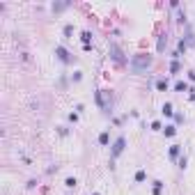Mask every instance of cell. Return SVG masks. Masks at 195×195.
Masks as SVG:
<instances>
[{
  "label": "cell",
  "instance_id": "1",
  "mask_svg": "<svg viewBox=\"0 0 195 195\" xmlns=\"http://www.w3.org/2000/svg\"><path fill=\"white\" fill-rule=\"evenodd\" d=\"M149 64H151V55L138 53V55H133V57H131V67H133V71H145Z\"/></svg>",
  "mask_w": 195,
  "mask_h": 195
},
{
  "label": "cell",
  "instance_id": "2",
  "mask_svg": "<svg viewBox=\"0 0 195 195\" xmlns=\"http://www.w3.org/2000/svg\"><path fill=\"white\" fill-rule=\"evenodd\" d=\"M122 149H124V138L119 135V138L115 140V145H113V156H119V154H122Z\"/></svg>",
  "mask_w": 195,
  "mask_h": 195
},
{
  "label": "cell",
  "instance_id": "3",
  "mask_svg": "<svg viewBox=\"0 0 195 195\" xmlns=\"http://www.w3.org/2000/svg\"><path fill=\"white\" fill-rule=\"evenodd\" d=\"M55 53L60 55V60H62V62H71V57H69V53H67V51H64L62 46H57V48H55Z\"/></svg>",
  "mask_w": 195,
  "mask_h": 195
},
{
  "label": "cell",
  "instance_id": "4",
  "mask_svg": "<svg viewBox=\"0 0 195 195\" xmlns=\"http://www.w3.org/2000/svg\"><path fill=\"white\" fill-rule=\"evenodd\" d=\"M110 53H113V57H115L117 62H122V53H119V48H117V46H115V44L110 46Z\"/></svg>",
  "mask_w": 195,
  "mask_h": 195
},
{
  "label": "cell",
  "instance_id": "5",
  "mask_svg": "<svg viewBox=\"0 0 195 195\" xmlns=\"http://www.w3.org/2000/svg\"><path fill=\"white\" fill-rule=\"evenodd\" d=\"M175 89H177V92H186V89H188V85L184 83V80H179L177 85H175Z\"/></svg>",
  "mask_w": 195,
  "mask_h": 195
},
{
  "label": "cell",
  "instance_id": "6",
  "mask_svg": "<svg viewBox=\"0 0 195 195\" xmlns=\"http://www.w3.org/2000/svg\"><path fill=\"white\" fill-rule=\"evenodd\" d=\"M179 149H181L179 145H172V149H170V156H172V159H177V156H179Z\"/></svg>",
  "mask_w": 195,
  "mask_h": 195
},
{
  "label": "cell",
  "instance_id": "7",
  "mask_svg": "<svg viewBox=\"0 0 195 195\" xmlns=\"http://www.w3.org/2000/svg\"><path fill=\"white\" fill-rule=\"evenodd\" d=\"M135 181H145V170H138V172H135Z\"/></svg>",
  "mask_w": 195,
  "mask_h": 195
},
{
  "label": "cell",
  "instance_id": "8",
  "mask_svg": "<svg viewBox=\"0 0 195 195\" xmlns=\"http://www.w3.org/2000/svg\"><path fill=\"white\" fill-rule=\"evenodd\" d=\"M99 142H101V145H108V133H101V135H99Z\"/></svg>",
  "mask_w": 195,
  "mask_h": 195
},
{
  "label": "cell",
  "instance_id": "9",
  "mask_svg": "<svg viewBox=\"0 0 195 195\" xmlns=\"http://www.w3.org/2000/svg\"><path fill=\"white\" fill-rule=\"evenodd\" d=\"M89 39H92V35H89V32H83V41H85V46H89Z\"/></svg>",
  "mask_w": 195,
  "mask_h": 195
},
{
  "label": "cell",
  "instance_id": "10",
  "mask_svg": "<svg viewBox=\"0 0 195 195\" xmlns=\"http://www.w3.org/2000/svg\"><path fill=\"white\" fill-rule=\"evenodd\" d=\"M64 184H67V186H69V188H73V186H76V179H73V177H69V179H67V181H64Z\"/></svg>",
  "mask_w": 195,
  "mask_h": 195
},
{
  "label": "cell",
  "instance_id": "11",
  "mask_svg": "<svg viewBox=\"0 0 195 195\" xmlns=\"http://www.w3.org/2000/svg\"><path fill=\"white\" fill-rule=\"evenodd\" d=\"M163 113H165V115H172V106H170V103H165V106H163Z\"/></svg>",
  "mask_w": 195,
  "mask_h": 195
},
{
  "label": "cell",
  "instance_id": "12",
  "mask_svg": "<svg viewBox=\"0 0 195 195\" xmlns=\"http://www.w3.org/2000/svg\"><path fill=\"white\" fill-rule=\"evenodd\" d=\"M156 87H159V89H165V87H168V83H165V80H159V83H156Z\"/></svg>",
  "mask_w": 195,
  "mask_h": 195
},
{
  "label": "cell",
  "instance_id": "13",
  "mask_svg": "<svg viewBox=\"0 0 195 195\" xmlns=\"http://www.w3.org/2000/svg\"><path fill=\"white\" fill-rule=\"evenodd\" d=\"M163 46H165V35L161 37V41H159V51H163Z\"/></svg>",
  "mask_w": 195,
  "mask_h": 195
},
{
  "label": "cell",
  "instance_id": "14",
  "mask_svg": "<svg viewBox=\"0 0 195 195\" xmlns=\"http://www.w3.org/2000/svg\"><path fill=\"white\" fill-rule=\"evenodd\" d=\"M165 135H175V126H168V129H165Z\"/></svg>",
  "mask_w": 195,
  "mask_h": 195
},
{
  "label": "cell",
  "instance_id": "15",
  "mask_svg": "<svg viewBox=\"0 0 195 195\" xmlns=\"http://www.w3.org/2000/svg\"><path fill=\"white\" fill-rule=\"evenodd\" d=\"M94 195H99V193H94Z\"/></svg>",
  "mask_w": 195,
  "mask_h": 195
}]
</instances>
